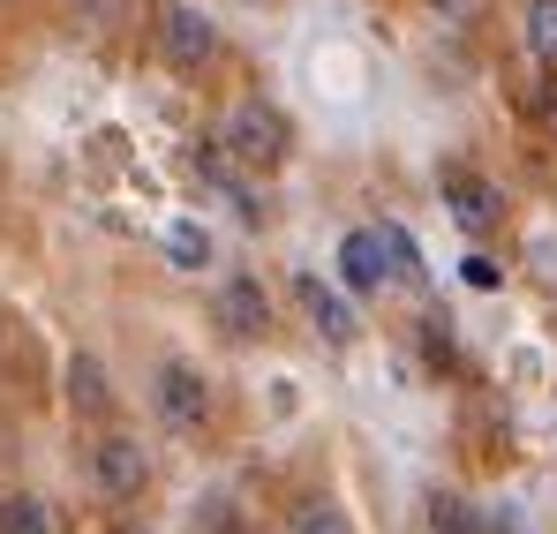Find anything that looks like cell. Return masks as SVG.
<instances>
[{"instance_id": "6da1fadb", "label": "cell", "mask_w": 557, "mask_h": 534, "mask_svg": "<svg viewBox=\"0 0 557 534\" xmlns=\"http://www.w3.org/2000/svg\"><path fill=\"white\" fill-rule=\"evenodd\" d=\"M219 151H226L234 166H249V174H272V166H286V151H294V128H286L278 105L242 98V105L226 113V128H219Z\"/></svg>"}, {"instance_id": "7a4b0ae2", "label": "cell", "mask_w": 557, "mask_h": 534, "mask_svg": "<svg viewBox=\"0 0 557 534\" xmlns=\"http://www.w3.org/2000/svg\"><path fill=\"white\" fill-rule=\"evenodd\" d=\"M151 407H159V422H166V430H196V422L211 414V384H203V369L166 361V369L151 376Z\"/></svg>"}, {"instance_id": "3957f363", "label": "cell", "mask_w": 557, "mask_h": 534, "mask_svg": "<svg viewBox=\"0 0 557 534\" xmlns=\"http://www.w3.org/2000/svg\"><path fill=\"white\" fill-rule=\"evenodd\" d=\"M211 53H219V30H211L203 8H188V0H182V8L159 15V61H166V69H203Z\"/></svg>"}, {"instance_id": "277c9868", "label": "cell", "mask_w": 557, "mask_h": 534, "mask_svg": "<svg viewBox=\"0 0 557 534\" xmlns=\"http://www.w3.org/2000/svg\"><path fill=\"white\" fill-rule=\"evenodd\" d=\"M91 474H98L106 497H136V489L151 482V459H144L136 437H98L91 445Z\"/></svg>"}, {"instance_id": "5b68a950", "label": "cell", "mask_w": 557, "mask_h": 534, "mask_svg": "<svg viewBox=\"0 0 557 534\" xmlns=\"http://www.w3.org/2000/svg\"><path fill=\"white\" fill-rule=\"evenodd\" d=\"M219 324H226L234 339H264V324H272V301H264V286H257L249 271H234V278L219 286Z\"/></svg>"}, {"instance_id": "8992f818", "label": "cell", "mask_w": 557, "mask_h": 534, "mask_svg": "<svg viewBox=\"0 0 557 534\" xmlns=\"http://www.w3.org/2000/svg\"><path fill=\"white\" fill-rule=\"evenodd\" d=\"M294 301H301V316H309L332 347H347V339H355V309H347L324 278H309V271H301V278H294Z\"/></svg>"}, {"instance_id": "52a82bcc", "label": "cell", "mask_w": 557, "mask_h": 534, "mask_svg": "<svg viewBox=\"0 0 557 534\" xmlns=\"http://www.w3.org/2000/svg\"><path fill=\"white\" fill-rule=\"evenodd\" d=\"M339 278H347L355 294H376V286H392V264H384V241H376V226H355V234L339 241Z\"/></svg>"}, {"instance_id": "ba28073f", "label": "cell", "mask_w": 557, "mask_h": 534, "mask_svg": "<svg viewBox=\"0 0 557 534\" xmlns=\"http://www.w3.org/2000/svg\"><path fill=\"white\" fill-rule=\"evenodd\" d=\"M445 203H453V219H460L467 234H490L497 226V188L482 174H445Z\"/></svg>"}, {"instance_id": "9c48e42d", "label": "cell", "mask_w": 557, "mask_h": 534, "mask_svg": "<svg viewBox=\"0 0 557 534\" xmlns=\"http://www.w3.org/2000/svg\"><path fill=\"white\" fill-rule=\"evenodd\" d=\"M0 534H53V512H46L30 489H8V497H0Z\"/></svg>"}, {"instance_id": "30bf717a", "label": "cell", "mask_w": 557, "mask_h": 534, "mask_svg": "<svg viewBox=\"0 0 557 534\" xmlns=\"http://www.w3.org/2000/svg\"><path fill=\"white\" fill-rule=\"evenodd\" d=\"M69 399H76L84 414H106V399H113V392H106V369H98V355H76V361H69Z\"/></svg>"}, {"instance_id": "8fae6325", "label": "cell", "mask_w": 557, "mask_h": 534, "mask_svg": "<svg viewBox=\"0 0 557 534\" xmlns=\"http://www.w3.org/2000/svg\"><path fill=\"white\" fill-rule=\"evenodd\" d=\"M528 53L557 69V0H528Z\"/></svg>"}, {"instance_id": "7c38bea8", "label": "cell", "mask_w": 557, "mask_h": 534, "mask_svg": "<svg viewBox=\"0 0 557 534\" xmlns=\"http://www.w3.org/2000/svg\"><path fill=\"white\" fill-rule=\"evenodd\" d=\"M166 257H174L182 271H203V264H211V234L188 226V219H174V226H166Z\"/></svg>"}, {"instance_id": "4fadbf2b", "label": "cell", "mask_w": 557, "mask_h": 534, "mask_svg": "<svg viewBox=\"0 0 557 534\" xmlns=\"http://www.w3.org/2000/svg\"><path fill=\"white\" fill-rule=\"evenodd\" d=\"M294 534H355V527H347V512L332 497H301L294 505Z\"/></svg>"}, {"instance_id": "5bb4252c", "label": "cell", "mask_w": 557, "mask_h": 534, "mask_svg": "<svg viewBox=\"0 0 557 534\" xmlns=\"http://www.w3.org/2000/svg\"><path fill=\"white\" fill-rule=\"evenodd\" d=\"M430 534H482L467 497H430Z\"/></svg>"}, {"instance_id": "9a60e30c", "label": "cell", "mask_w": 557, "mask_h": 534, "mask_svg": "<svg viewBox=\"0 0 557 534\" xmlns=\"http://www.w3.org/2000/svg\"><path fill=\"white\" fill-rule=\"evenodd\" d=\"M376 241H384V264H392V278H414V271H422V257H414V241H407L399 226H376Z\"/></svg>"}, {"instance_id": "2e32d148", "label": "cell", "mask_w": 557, "mask_h": 534, "mask_svg": "<svg viewBox=\"0 0 557 534\" xmlns=\"http://www.w3.org/2000/svg\"><path fill=\"white\" fill-rule=\"evenodd\" d=\"M196 534H249V527H242V512H234V505H219V497H211V505H203V520H196Z\"/></svg>"}, {"instance_id": "e0dca14e", "label": "cell", "mask_w": 557, "mask_h": 534, "mask_svg": "<svg viewBox=\"0 0 557 534\" xmlns=\"http://www.w3.org/2000/svg\"><path fill=\"white\" fill-rule=\"evenodd\" d=\"M76 15H84L91 30H113V23L128 15V0H76Z\"/></svg>"}, {"instance_id": "ac0fdd59", "label": "cell", "mask_w": 557, "mask_h": 534, "mask_svg": "<svg viewBox=\"0 0 557 534\" xmlns=\"http://www.w3.org/2000/svg\"><path fill=\"white\" fill-rule=\"evenodd\" d=\"M467 286H497V264L490 257H467Z\"/></svg>"}, {"instance_id": "d6986e66", "label": "cell", "mask_w": 557, "mask_h": 534, "mask_svg": "<svg viewBox=\"0 0 557 534\" xmlns=\"http://www.w3.org/2000/svg\"><path fill=\"white\" fill-rule=\"evenodd\" d=\"M430 8H445V15H474V0H430Z\"/></svg>"}, {"instance_id": "ffe728a7", "label": "cell", "mask_w": 557, "mask_h": 534, "mask_svg": "<svg viewBox=\"0 0 557 534\" xmlns=\"http://www.w3.org/2000/svg\"><path fill=\"white\" fill-rule=\"evenodd\" d=\"M113 534H144V527H113Z\"/></svg>"}]
</instances>
